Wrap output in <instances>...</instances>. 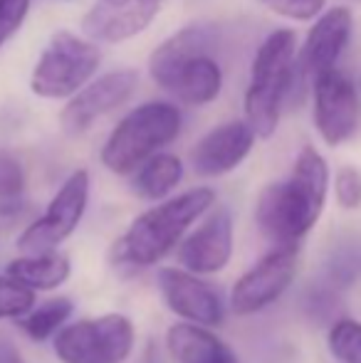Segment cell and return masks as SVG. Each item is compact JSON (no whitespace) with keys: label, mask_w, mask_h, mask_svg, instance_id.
Listing matches in <instances>:
<instances>
[{"label":"cell","mask_w":361,"mask_h":363,"mask_svg":"<svg viewBox=\"0 0 361 363\" xmlns=\"http://www.w3.org/2000/svg\"><path fill=\"white\" fill-rule=\"evenodd\" d=\"M329 168L314 146H304L287 181L270 183L255 203V220L267 240L279 245H299L317 225L327 203Z\"/></svg>","instance_id":"6da1fadb"},{"label":"cell","mask_w":361,"mask_h":363,"mask_svg":"<svg viewBox=\"0 0 361 363\" xmlns=\"http://www.w3.org/2000/svg\"><path fill=\"white\" fill-rule=\"evenodd\" d=\"M213 203L216 193L206 186L156 203L154 208L134 218L126 233L114 242V262L136 269L154 267L166 255L179 250L188 228L206 216Z\"/></svg>","instance_id":"7a4b0ae2"},{"label":"cell","mask_w":361,"mask_h":363,"mask_svg":"<svg viewBox=\"0 0 361 363\" xmlns=\"http://www.w3.org/2000/svg\"><path fill=\"white\" fill-rule=\"evenodd\" d=\"M297 69L292 30H274L252 60L250 86L245 91V124L260 139H270L279 124L282 104Z\"/></svg>","instance_id":"3957f363"},{"label":"cell","mask_w":361,"mask_h":363,"mask_svg":"<svg viewBox=\"0 0 361 363\" xmlns=\"http://www.w3.org/2000/svg\"><path fill=\"white\" fill-rule=\"evenodd\" d=\"M181 111L169 101H146L124 116L101 146V163L116 176L136 173L179 136Z\"/></svg>","instance_id":"277c9868"},{"label":"cell","mask_w":361,"mask_h":363,"mask_svg":"<svg viewBox=\"0 0 361 363\" xmlns=\"http://www.w3.org/2000/svg\"><path fill=\"white\" fill-rule=\"evenodd\" d=\"M99 67V48L91 40L60 30L50 38L30 77V89L43 99H72Z\"/></svg>","instance_id":"5b68a950"},{"label":"cell","mask_w":361,"mask_h":363,"mask_svg":"<svg viewBox=\"0 0 361 363\" xmlns=\"http://www.w3.org/2000/svg\"><path fill=\"white\" fill-rule=\"evenodd\" d=\"M136 329L124 314H101L67 324L52 339L62 363H124L134 351Z\"/></svg>","instance_id":"8992f818"},{"label":"cell","mask_w":361,"mask_h":363,"mask_svg":"<svg viewBox=\"0 0 361 363\" xmlns=\"http://www.w3.org/2000/svg\"><path fill=\"white\" fill-rule=\"evenodd\" d=\"M89 203V173L84 168L70 173L67 181L60 186V191L52 196L45 213L25 228V233L18 238V247L23 255H43L55 252L60 242L70 238L82 223L84 211Z\"/></svg>","instance_id":"52a82bcc"},{"label":"cell","mask_w":361,"mask_h":363,"mask_svg":"<svg viewBox=\"0 0 361 363\" xmlns=\"http://www.w3.org/2000/svg\"><path fill=\"white\" fill-rule=\"evenodd\" d=\"M299 245L272 247L262 259H257L231 291V309L238 316H250L267 309L279 299L297 277Z\"/></svg>","instance_id":"ba28073f"},{"label":"cell","mask_w":361,"mask_h":363,"mask_svg":"<svg viewBox=\"0 0 361 363\" xmlns=\"http://www.w3.org/2000/svg\"><path fill=\"white\" fill-rule=\"evenodd\" d=\"M161 299L179 319L213 329L226 319L223 296L213 284L203 282L198 274L186 272L183 267H161L156 272Z\"/></svg>","instance_id":"9c48e42d"},{"label":"cell","mask_w":361,"mask_h":363,"mask_svg":"<svg viewBox=\"0 0 361 363\" xmlns=\"http://www.w3.org/2000/svg\"><path fill=\"white\" fill-rule=\"evenodd\" d=\"M314 86V124L324 144L339 146L359 129L361 106L352 79L337 67L312 82Z\"/></svg>","instance_id":"30bf717a"},{"label":"cell","mask_w":361,"mask_h":363,"mask_svg":"<svg viewBox=\"0 0 361 363\" xmlns=\"http://www.w3.org/2000/svg\"><path fill=\"white\" fill-rule=\"evenodd\" d=\"M136 84H139V74L134 69H114V72L101 74L99 79L89 82L84 89H79L72 99L65 104L62 114H60V126L67 136H79L109 114L111 109L121 106L131 94H134Z\"/></svg>","instance_id":"8fae6325"},{"label":"cell","mask_w":361,"mask_h":363,"mask_svg":"<svg viewBox=\"0 0 361 363\" xmlns=\"http://www.w3.org/2000/svg\"><path fill=\"white\" fill-rule=\"evenodd\" d=\"M161 3L164 0H94L82 20V30L91 43H126L154 23Z\"/></svg>","instance_id":"7c38bea8"},{"label":"cell","mask_w":361,"mask_h":363,"mask_svg":"<svg viewBox=\"0 0 361 363\" xmlns=\"http://www.w3.org/2000/svg\"><path fill=\"white\" fill-rule=\"evenodd\" d=\"M179 264L193 274H216L228 267L233 257V218L228 208H218L193 233L183 238L176 250Z\"/></svg>","instance_id":"4fadbf2b"},{"label":"cell","mask_w":361,"mask_h":363,"mask_svg":"<svg viewBox=\"0 0 361 363\" xmlns=\"http://www.w3.org/2000/svg\"><path fill=\"white\" fill-rule=\"evenodd\" d=\"M352 25V13L347 8H332L324 15H319L297 57V69L304 79L314 82L317 77L334 69L339 55L344 52L349 43Z\"/></svg>","instance_id":"5bb4252c"},{"label":"cell","mask_w":361,"mask_h":363,"mask_svg":"<svg viewBox=\"0 0 361 363\" xmlns=\"http://www.w3.org/2000/svg\"><path fill=\"white\" fill-rule=\"evenodd\" d=\"M255 146V134L245 121H228L208 131L191 151V166L198 176L216 178L235 171Z\"/></svg>","instance_id":"9a60e30c"},{"label":"cell","mask_w":361,"mask_h":363,"mask_svg":"<svg viewBox=\"0 0 361 363\" xmlns=\"http://www.w3.org/2000/svg\"><path fill=\"white\" fill-rule=\"evenodd\" d=\"M166 349L176 363H240L238 354L211 329L198 324L169 326L166 331Z\"/></svg>","instance_id":"2e32d148"},{"label":"cell","mask_w":361,"mask_h":363,"mask_svg":"<svg viewBox=\"0 0 361 363\" xmlns=\"http://www.w3.org/2000/svg\"><path fill=\"white\" fill-rule=\"evenodd\" d=\"M164 89L188 106L211 104L223 89L221 65L211 55H196L176 69Z\"/></svg>","instance_id":"e0dca14e"},{"label":"cell","mask_w":361,"mask_h":363,"mask_svg":"<svg viewBox=\"0 0 361 363\" xmlns=\"http://www.w3.org/2000/svg\"><path fill=\"white\" fill-rule=\"evenodd\" d=\"M211 40H213V33L206 25H191V28H183L176 35H171V38L166 40V43H161L159 48L154 50V55H151V60H149L151 79L164 89L171 77H174V72L186 60L196 57V55H208Z\"/></svg>","instance_id":"ac0fdd59"},{"label":"cell","mask_w":361,"mask_h":363,"mask_svg":"<svg viewBox=\"0 0 361 363\" xmlns=\"http://www.w3.org/2000/svg\"><path fill=\"white\" fill-rule=\"evenodd\" d=\"M70 272H72L70 257L60 250L43 255H23L5 267V274L23 282L33 291H50L62 287L70 279Z\"/></svg>","instance_id":"d6986e66"},{"label":"cell","mask_w":361,"mask_h":363,"mask_svg":"<svg viewBox=\"0 0 361 363\" xmlns=\"http://www.w3.org/2000/svg\"><path fill=\"white\" fill-rule=\"evenodd\" d=\"M181 178H183L181 158L171 156V153H159V156L149 158L134 173L131 188L144 201H166V196L179 186Z\"/></svg>","instance_id":"ffe728a7"},{"label":"cell","mask_w":361,"mask_h":363,"mask_svg":"<svg viewBox=\"0 0 361 363\" xmlns=\"http://www.w3.org/2000/svg\"><path fill=\"white\" fill-rule=\"evenodd\" d=\"M72 311H74V304L70 296H55V299H48V301H43V304H38L25 319H20L18 324L30 339L43 344V341H48V339H55V336L65 329V321L72 316Z\"/></svg>","instance_id":"44dd1931"},{"label":"cell","mask_w":361,"mask_h":363,"mask_svg":"<svg viewBox=\"0 0 361 363\" xmlns=\"http://www.w3.org/2000/svg\"><path fill=\"white\" fill-rule=\"evenodd\" d=\"M327 346L339 363H361V321L337 319L327 331Z\"/></svg>","instance_id":"7402d4cb"},{"label":"cell","mask_w":361,"mask_h":363,"mask_svg":"<svg viewBox=\"0 0 361 363\" xmlns=\"http://www.w3.org/2000/svg\"><path fill=\"white\" fill-rule=\"evenodd\" d=\"M25 196V171L8 151H0V216H10L20 208Z\"/></svg>","instance_id":"603a6c76"},{"label":"cell","mask_w":361,"mask_h":363,"mask_svg":"<svg viewBox=\"0 0 361 363\" xmlns=\"http://www.w3.org/2000/svg\"><path fill=\"white\" fill-rule=\"evenodd\" d=\"M35 294L23 282L13 279L10 274H0V321L13 319L20 321L35 309Z\"/></svg>","instance_id":"cb8c5ba5"},{"label":"cell","mask_w":361,"mask_h":363,"mask_svg":"<svg viewBox=\"0 0 361 363\" xmlns=\"http://www.w3.org/2000/svg\"><path fill=\"white\" fill-rule=\"evenodd\" d=\"M334 193H337V203L347 211H357L361 208V173L354 166L339 168L337 178H334Z\"/></svg>","instance_id":"d4e9b609"},{"label":"cell","mask_w":361,"mask_h":363,"mask_svg":"<svg viewBox=\"0 0 361 363\" xmlns=\"http://www.w3.org/2000/svg\"><path fill=\"white\" fill-rule=\"evenodd\" d=\"M30 0H0V48L13 38L25 23Z\"/></svg>","instance_id":"484cf974"},{"label":"cell","mask_w":361,"mask_h":363,"mask_svg":"<svg viewBox=\"0 0 361 363\" xmlns=\"http://www.w3.org/2000/svg\"><path fill=\"white\" fill-rule=\"evenodd\" d=\"M272 13L292 20H312L322 13L324 0H260Z\"/></svg>","instance_id":"4316f807"},{"label":"cell","mask_w":361,"mask_h":363,"mask_svg":"<svg viewBox=\"0 0 361 363\" xmlns=\"http://www.w3.org/2000/svg\"><path fill=\"white\" fill-rule=\"evenodd\" d=\"M0 363H23L20 361V351L8 339H0Z\"/></svg>","instance_id":"83f0119b"}]
</instances>
